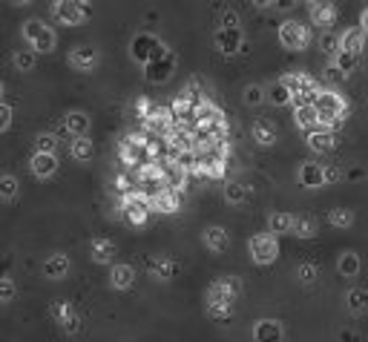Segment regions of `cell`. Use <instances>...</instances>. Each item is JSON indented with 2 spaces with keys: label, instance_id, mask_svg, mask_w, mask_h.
<instances>
[{
  "label": "cell",
  "instance_id": "6da1fadb",
  "mask_svg": "<svg viewBox=\"0 0 368 342\" xmlns=\"http://www.w3.org/2000/svg\"><path fill=\"white\" fill-rule=\"evenodd\" d=\"M239 282L233 279V276H221V279H216L210 285V290H207V311H210V317L216 319H228L233 314V302L239 297Z\"/></svg>",
  "mask_w": 368,
  "mask_h": 342
},
{
  "label": "cell",
  "instance_id": "7a4b0ae2",
  "mask_svg": "<svg viewBox=\"0 0 368 342\" xmlns=\"http://www.w3.org/2000/svg\"><path fill=\"white\" fill-rule=\"evenodd\" d=\"M314 109H316V116H319V127H337L343 118H345V112H348V104H345V98L340 92H334V89H319L314 95Z\"/></svg>",
  "mask_w": 368,
  "mask_h": 342
},
{
  "label": "cell",
  "instance_id": "3957f363",
  "mask_svg": "<svg viewBox=\"0 0 368 342\" xmlns=\"http://www.w3.org/2000/svg\"><path fill=\"white\" fill-rule=\"evenodd\" d=\"M21 35L23 41L29 43V49H35V52L46 55V52H52V49L58 46V35H55V29L50 23H43L38 18H29L21 29Z\"/></svg>",
  "mask_w": 368,
  "mask_h": 342
},
{
  "label": "cell",
  "instance_id": "277c9868",
  "mask_svg": "<svg viewBox=\"0 0 368 342\" xmlns=\"http://www.w3.org/2000/svg\"><path fill=\"white\" fill-rule=\"evenodd\" d=\"M52 18L61 26H81L92 18V3L89 0H55Z\"/></svg>",
  "mask_w": 368,
  "mask_h": 342
},
{
  "label": "cell",
  "instance_id": "5b68a950",
  "mask_svg": "<svg viewBox=\"0 0 368 342\" xmlns=\"http://www.w3.org/2000/svg\"><path fill=\"white\" fill-rule=\"evenodd\" d=\"M279 81L288 89H291V101L294 104H314V95L319 92V87H316V81L311 75H305V72H288Z\"/></svg>",
  "mask_w": 368,
  "mask_h": 342
},
{
  "label": "cell",
  "instance_id": "8992f818",
  "mask_svg": "<svg viewBox=\"0 0 368 342\" xmlns=\"http://www.w3.org/2000/svg\"><path fill=\"white\" fill-rule=\"evenodd\" d=\"M248 248H250V259L256 265H270V262H277V256H279V242H277L274 233H256V236H250Z\"/></svg>",
  "mask_w": 368,
  "mask_h": 342
},
{
  "label": "cell",
  "instance_id": "52a82bcc",
  "mask_svg": "<svg viewBox=\"0 0 368 342\" xmlns=\"http://www.w3.org/2000/svg\"><path fill=\"white\" fill-rule=\"evenodd\" d=\"M279 43L291 52H302L308 43H311V29L299 21H285L279 26Z\"/></svg>",
  "mask_w": 368,
  "mask_h": 342
},
{
  "label": "cell",
  "instance_id": "ba28073f",
  "mask_svg": "<svg viewBox=\"0 0 368 342\" xmlns=\"http://www.w3.org/2000/svg\"><path fill=\"white\" fill-rule=\"evenodd\" d=\"M121 213L130 224H144L150 219V202H147V193H124V202H121Z\"/></svg>",
  "mask_w": 368,
  "mask_h": 342
},
{
  "label": "cell",
  "instance_id": "9c48e42d",
  "mask_svg": "<svg viewBox=\"0 0 368 342\" xmlns=\"http://www.w3.org/2000/svg\"><path fill=\"white\" fill-rule=\"evenodd\" d=\"M162 49H164V43L158 41L155 35H150V32H141V35H136L133 43H130V55H133L136 63L147 67V63H150L158 52H162Z\"/></svg>",
  "mask_w": 368,
  "mask_h": 342
},
{
  "label": "cell",
  "instance_id": "30bf717a",
  "mask_svg": "<svg viewBox=\"0 0 368 342\" xmlns=\"http://www.w3.org/2000/svg\"><path fill=\"white\" fill-rule=\"evenodd\" d=\"M173 70H175V55L164 46L162 52L144 67V75H147V81H153V84H164V81L173 75Z\"/></svg>",
  "mask_w": 368,
  "mask_h": 342
},
{
  "label": "cell",
  "instance_id": "8fae6325",
  "mask_svg": "<svg viewBox=\"0 0 368 342\" xmlns=\"http://www.w3.org/2000/svg\"><path fill=\"white\" fill-rule=\"evenodd\" d=\"M50 314H52V319H55L67 334H75L78 328H81V317H78L75 305L67 302V299H55L52 308H50Z\"/></svg>",
  "mask_w": 368,
  "mask_h": 342
},
{
  "label": "cell",
  "instance_id": "7c38bea8",
  "mask_svg": "<svg viewBox=\"0 0 368 342\" xmlns=\"http://www.w3.org/2000/svg\"><path fill=\"white\" fill-rule=\"evenodd\" d=\"M98 61H101V55L92 43H78L69 52V67L78 70V72H92L95 67H98Z\"/></svg>",
  "mask_w": 368,
  "mask_h": 342
},
{
  "label": "cell",
  "instance_id": "4fadbf2b",
  "mask_svg": "<svg viewBox=\"0 0 368 342\" xmlns=\"http://www.w3.org/2000/svg\"><path fill=\"white\" fill-rule=\"evenodd\" d=\"M245 38H242V29L239 26H219L216 29V46H219V52L221 55H236L239 49H242Z\"/></svg>",
  "mask_w": 368,
  "mask_h": 342
},
{
  "label": "cell",
  "instance_id": "5bb4252c",
  "mask_svg": "<svg viewBox=\"0 0 368 342\" xmlns=\"http://www.w3.org/2000/svg\"><path fill=\"white\" fill-rule=\"evenodd\" d=\"M150 202V210H155V213H175L179 210V193H175L173 187H162L147 195Z\"/></svg>",
  "mask_w": 368,
  "mask_h": 342
},
{
  "label": "cell",
  "instance_id": "9a60e30c",
  "mask_svg": "<svg viewBox=\"0 0 368 342\" xmlns=\"http://www.w3.org/2000/svg\"><path fill=\"white\" fill-rule=\"evenodd\" d=\"M308 14H311V23L319 29H331L337 23V6H334L331 0H316V3H311Z\"/></svg>",
  "mask_w": 368,
  "mask_h": 342
},
{
  "label": "cell",
  "instance_id": "2e32d148",
  "mask_svg": "<svg viewBox=\"0 0 368 342\" xmlns=\"http://www.w3.org/2000/svg\"><path fill=\"white\" fill-rule=\"evenodd\" d=\"M202 242H204V248H207V250H213V253H225V250L230 248V233L225 231V227L213 224V227H207V231L202 233Z\"/></svg>",
  "mask_w": 368,
  "mask_h": 342
},
{
  "label": "cell",
  "instance_id": "e0dca14e",
  "mask_svg": "<svg viewBox=\"0 0 368 342\" xmlns=\"http://www.w3.org/2000/svg\"><path fill=\"white\" fill-rule=\"evenodd\" d=\"M69 270H72V262H69L67 253H52V256H46L43 276H50V279H67Z\"/></svg>",
  "mask_w": 368,
  "mask_h": 342
},
{
  "label": "cell",
  "instance_id": "ac0fdd59",
  "mask_svg": "<svg viewBox=\"0 0 368 342\" xmlns=\"http://www.w3.org/2000/svg\"><path fill=\"white\" fill-rule=\"evenodd\" d=\"M29 167L38 178H52L58 173V158H55V153H35L29 161Z\"/></svg>",
  "mask_w": 368,
  "mask_h": 342
},
{
  "label": "cell",
  "instance_id": "d6986e66",
  "mask_svg": "<svg viewBox=\"0 0 368 342\" xmlns=\"http://www.w3.org/2000/svg\"><path fill=\"white\" fill-rule=\"evenodd\" d=\"M299 184L302 187H323L325 184V170L323 164H316V161H305V164L299 167Z\"/></svg>",
  "mask_w": 368,
  "mask_h": 342
},
{
  "label": "cell",
  "instance_id": "ffe728a7",
  "mask_svg": "<svg viewBox=\"0 0 368 342\" xmlns=\"http://www.w3.org/2000/svg\"><path fill=\"white\" fill-rule=\"evenodd\" d=\"M334 144H337V138H334V133L328 127H316V129L308 133V147L314 153H331Z\"/></svg>",
  "mask_w": 368,
  "mask_h": 342
},
{
  "label": "cell",
  "instance_id": "44dd1931",
  "mask_svg": "<svg viewBox=\"0 0 368 342\" xmlns=\"http://www.w3.org/2000/svg\"><path fill=\"white\" fill-rule=\"evenodd\" d=\"M250 136H253V141L259 144V147H274V144H277V138H279L277 127L270 124V121H265V118L253 121V127H250Z\"/></svg>",
  "mask_w": 368,
  "mask_h": 342
},
{
  "label": "cell",
  "instance_id": "7402d4cb",
  "mask_svg": "<svg viewBox=\"0 0 368 342\" xmlns=\"http://www.w3.org/2000/svg\"><path fill=\"white\" fill-rule=\"evenodd\" d=\"M253 339H256V342H282V325H279L277 319H262V322H256Z\"/></svg>",
  "mask_w": 368,
  "mask_h": 342
},
{
  "label": "cell",
  "instance_id": "603a6c76",
  "mask_svg": "<svg viewBox=\"0 0 368 342\" xmlns=\"http://www.w3.org/2000/svg\"><path fill=\"white\" fill-rule=\"evenodd\" d=\"M340 49L343 52H351V55H362L365 49V32L362 29H345L340 35Z\"/></svg>",
  "mask_w": 368,
  "mask_h": 342
},
{
  "label": "cell",
  "instance_id": "cb8c5ba5",
  "mask_svg": "<svg viewBox=\"0 0 368 342\" xmlns=\"http://www.w3.org/2000/svg\"><path fill=\"white\" fill-rule=\"evenodd\" d=\"M92 262H98V265H107V262H113L116 259V242L113 239H92Z\"/></svg>",
  "mask_w": 368,
  "mask_h": 342
},
{
  "label": "cell",
  "instance_id": "d4e9b609",
  "mask_svg": "<svg viewBox=\"0 0 368 342\" xmlns=\"http://www.w3.org/2000/svg\"><path fill=\"white\" fill-rule=\"evenodd\" d=\"M294 121H296L299 129H305V133L316 129V127H319V116H316L314 104H296V109H294Z\"/></svg>",
  "mask_w": 368,
  "mask_h": 342
},
{
  "label": "cell",
  "instance_id": "484cf974",
  "mask_svg": "<svg viewBox=\"0 0 368 342\" xmlns=\"http://www.w3.org/2000/svg\"><path fill=\"white\" fill-rule=\"evenodd\" d=\"M63 127H67V133L75 138V136H87L89 133V116L87 112H67V118H63Z\"/></svg>",
  "mask_w": 368,
  "mask_h": 342
},
{
  "label": "cell",
  "instance_id": "4316f807",
  "mask_svg": "<svg viewBox=\"0 0 368 342\" xmlns=\"http://www.w3.org/2000/svg\"><path fill=\"white\" fill-rule=\"evenodd\" d=\"M133 282H136L133 265H113V270H109V285L118 288V290H127Z\"/></svg>",
  "mask_w": 368,
  "mask_h": 342
},
{
  "label": "cell",
  "instance_id": "83f0119b",
  "mask_svg": "<svg viewBox=\"0 0 368 342\" xmlns=\"http://www.w3.org/2000/svg\"><path fill=\"white\" fill-rule=\"evenodd\" d=\"M147 270H150V276H155V279H170V276L179 270V268H175L173 259L155 256V259H150V262H147Z\"/></svg>",
  "mask_w": 368,
  "mask_h": 342
},
{
  "label": "cell",
  "instance_id": "f1b7e54d",
  "mask_svg": "<svg viewBox=\"0 0 368 342\" xmlns=\"http://www.w3.org/2000/svg\"><path fill=\"white\" fill-rule=\"evenodd\" d=\"M360 63H362V55H351V52H343V49H340L337 55H334V70H340L343 75L357 72Z\"/></svg>",
  "mask_w": 368,
  "mask_h": 342
},
{
  "label": "cell",
  "instance_id": "f546056e",
  "mask_svg": "<svg viewBox=\"0 0 368 342\" xmlns=\"http://www.w3.org/2000/svg\"><path fill=\"white\" fill-rule=\"evenodd\" d=\"M69 153H72V158H75V161H89V158H92V153H95L92 138H87V136H75V138H72V144H69Z\"/></svg>",
  "mask_w": 368,
  "mask_h": 342
},
{
  "label": "cell",
  "instance_id": "4dcf8cb0",
  "mask_svg": "<svg viewBox=\"0 0 368 342\" xmlns=\"http://www.w3.org/2000/svg\"><path fill=\"white\" fill-rule=\"evenodd\" d=\"M294 219L291 213H270L268 219V227H270V233L279 236V233H294Z\"/></svg>",
  "mask_w": 368,
  "mask_h": 342
},
{
  "label": "cell",
  "instance_id": "1f68e13d",
  "mask_svg": "<svg viewBox=\"0 0 368 342\" xmlns=\"http://www.w3.org/2000/svg\"><path fill=\"white\" fill-rule=\"evenodd\" d=\"M248 199V187L242 182H228L225 184V202L228 204H242Z\"/></svg>",
  "mask_w": 368,
  "mask_h": 342
},
{
  "label": "cell",
  "instance_id": "d6a6232c",
  "mask_svg": "<svg viewBox=\"0 0 368 342\" xmlns=\"http://www.w3.org/2000/svg\"><path fill=\"white\" fill-rule=\"evenodd\" d=\"M337 268H340L343 276H357V273H360V256H357V253H351V250H345V253L340 256Z\"/></svg>",
  "mask_w": 368,
  "mask_h": 342
},
{
  "label": "cell",
  "instance_id": "836d02e7",
  "mask_svg": "<svg viewBox=\"0 0 368 342\" xmlns=\"http://www.w3.org/2000/svg\"><path fill=\"white\" fill-rule=\"evenodd\" d=\"M348 308H351V314H362L368 311V290L362 288H354L348 293Z\"/></svg>",
  "mask_w": 368,
  "mask_h": 342
},
{
  "label": "cell",
  "instance_id": "e575fe53",
  "mask_svg": "<svg viewBox=\"0 0 368 342\" xmlns=\"http://www.w3.org/2000/svg\"><path fill=\"white\" fill-rule=\"evenodd\" d=\"M294 233H296L299 239L316 236V222H314L311 216H296V219H294Z\"/></svg>",
  "mask_w": 368,
  "mask_h": 342
},
{
  "label": "cell",
  "instance_id": "d590c367",
  "mask_svg": "<svg viewBox=\"0 0 368 342\" xmlns=\"http://www.w3.org/2000/svg\"><path fill=\"white\" fill-rule=\"evenodd\" d=\"M328 222L334 227H340V231H345V227L354 224V213H351L348 207H337V210H331V213H328Z\"/></svg>",
  "mask_w": 368,
  "mask_h": 342
},
{
  "label": "cell",
  "instance_id": "8d00e7d4",
  "mask_svg": "<svg viewBox=\"0 0 368 342\" xmlns=\"http://www.w3.org/2000/svg\"><path fill=\"white\" fill-rule=\"evenodd\" d=\"M268 98H270V104L285 107V104H291V89H288V87L282 84V81H277V84L268 89Z\"/></svg>",
  "mask_w": 368,
  "mask_h": 342
},
{
  "label": "cell",
  "instance_id": "74e56055",
  "mask_svg": "<svg viewBox=\"0 0 368 342\" xmlns=\"http://www.w3.org/2000/svg\"><path fill=\"white\" fill-rule=\"evenodd\" d=\"M35 58H38V52H35V49H23V52H14L12 63H14V70L29 72L32 67H35Z\"/></svg>",
  "mask_w": 368,
  "mask_h": 342
},
{
  "label": "cell",
  "instance_id": "f35d334b",
  "mask_svg": "<svg viewBox=\"0 0 368 342\" xmlns=\"http://www.w3.org/2000/svg\"><path fill=\"white\" fill-rule=\"evenodd\" d=\"M14 195H18V178L14 175H0V199L3 202H12Z\"/></svg>",
  "mask_w": 368,
  "mask_h": 342
},
{
  "label": "cell",
  "instance_id": "ab89813d",
  "mask_svg": "<svg viewBox=\"0 0 368 342\" xmlns=\"http://www.w3.org/2000/svg\"><path fill=\"white\" fill-rule=\"evenodd\" d=\"M58 150V138L52 133H41L35 138V153H55Z\"/></svg>",
  "mask_w": 368,
  "mask_h": 342
},
{
  "label": "cell",
  "instance_id": "60d3db41",
  "mask_svg": "<svg viewBox=\"0 0 368 342\" xmlns=\"http://www.w3.org/2000/svg\"><path fill=\"white\" fill-rule=\"evenodd\" d=\"M18 288H14V279L12 276H0V302H12Z\"/></svg>",
  "mask_w": 368,
  "mask_h": 342
},
{
  "label": "cell",
  "instance_id": "b9f144b4",
  "mask_svg": "<svg viewBox=\"0 0 368 342\" xmlns=\"http://www.w3.org/2000/svg\"><path fill=\"white\" fill-rule=\"evenodd\" d=\"M319 46H323V52H328V55H337V52H340V38L334 35V32H325V35L319 38Z\"/></svg>",
  "mask_w": 368,
  "mask_h": 342
},
{
  "label": "cell",
  "instance_id": "7bdbcfd3",
  "mask_svg": "<svg viewBox=\"0 0 368 342\" xmlns=\"http://www.w3.org/2000/svg\"><path fill=\"white\" fill-rule=\"evenodd\" d=\"M262 101H265V89H262V87H256V84H250V87L245 89V104L256 107V104H262Z\"/></svg>",
  "mask_w": 368,
  "mask_h": 342
},
{
  "label": "cell",
  "instance_id": "ee69618b",
  "mask_svg": "<svg viewBox=\"0 0 368 342\" xmlns=\"http://www.w3.org/2000/svg\"><path fill=\"white\" fill-rule=\"evenodd\" d=\"M316 273H319V270H316V265H311V262H302V265L296 268V276H299L302 282H314Z\"/></svg>",
  "mask_w": 368,
  "mask_h": 342
},
{
  "label": "cell",
  "instance_id": "f6af8a7d",
  "mask_svg": "<svg viewBox=\"0 0 368 342\" xmlns=\"http://www.w3.org/2000/svg\"><path fill=\"white\" fill-rule=\"evenodd\" d=\"M9 127H12V107L0 101V133H6Z\"/></svg>",
  "mask_w": 368,
  "mask_h": 342
},
{
  "label": "cell",
  "instance_id": "bcb514c9",
  "mask_svg": "<svg viewBox=\"0 0 368 342\" xmlns=\"http://www.w3.org/2000/svg\"><path fill=\"white\" fill-rule=\"evenodd\" d=\"M133 109H136V118H147V116H150V109H153V104L147 101V98H138Z\"/></svg>",
  "mask_w": 368,
  "mask_h": 342
},
{
  "label": "cell",
  "instance_id": "7dc6e473",
  "mask_svg": "<svg viewBox=\"0 0 368 342\" xmlns=\"http://www.w3.org/2000/svg\"><path fill=\"white\" fill-rule=\"evenodd\" d=\"M323 170H325V184H337L340 178H343V170L334 167V164H331V167H323Z\"/></svg>",
  "mask_w": 368,
  "mask_h": 342
},
{
  "label": "cell",
  "instance_id": "c3c4849f",
  "mask_svg": "<svg viewBox=\"0 0 368 342\" xmlns=\"http://www.w3.org/2000/svg\"><path fill=\"white\" fill-rule=\"evenodd\" d=\"M221 26H239V14L236 12H221Z\"/></svg>",
  "mask_w": 368,
  "mask_h": 342
},
{
  "label": "cell",
  "instance_id": "681fc988",
  "mask_svg": "<svg viewBox=\"0 0 368 342\" xmlns=\"http://www.w3.org/2000/svg\"><path fill=\"white\" fill-rule=\"evenodd\" d=\"M116 184H118L121 193H130V190H133V184H130V178H127V175H118V178H116Z\"/></svg>",
  "mask_w": 368,
  "mask_h": 342
},
{
  "label": "cell",
  "instance_id": "f907efd6",
  "mask_svg": "<svg viewBox=\"0 0 368 342\" xmlns=\"http://www.w3.org/2000/svg\"><path fill=\"white\" fill-rule=\"evenodd\" d=\"M360 29L365 32V38H368V6H365L362 14H360Z\"/></svg>",
  "mask_w": 368,
  "mask_h": 342
},
{
  "label": "cell",
  "instance_id": "816d5d0a",
  "mask_svg": "<svg viewBox=\"0 0 368 342\" xmlns=\"http://www.w3.org/2000/svg\"><path fill=\"white\" fill-rule=\"evenodd\" d=\"M250 3H253L256 9H270V6L277 3V0H250Z\"/></svg>",
  "mask_w": 368,
  "mask_h": 342
},
{
  "label": "cell",
  "instance_id": "f5cc1de1",
  "mask_svg": "<svg viewBox=\"0 0 368 342\" xmlns=\"http://www.w3.org/2000/svg\"><path fill=\"white\" fill-rule=\"evenodd\" d=\"M296 3V0H277V6H282V9H291Z\"/></svg>",
  "mask_w": 368,
  "mask_h": 342
},
{
  "label": "cell",
  "instance_id": "db71d44e",
  "mask_svg": "<svg viewBox=\"0 0 368 342\" xmlns=\"http://www.w3.org/2000/svg\"><path fill=\"white\" fill-rule=\"evenodd\" d=\"M12 3H14V6H29L32 0H12Z\"/></svg>",
  "mask_w": 368,
  "mask_h": 342
},
{
  "label": "cell",
  "instance_id": "11a10c76",
  "mask_svg": "<svg viewBox=\"0 0 368 342\" xmlns=\"http://www.w3.org/2000/svg\"><path fill=\"white\" fill-rule=\"evenodd\" d=\"M0 98H3V84H0Z\"/></svg>",
  "mask_w": 368,
  "mask_h": 342
}]
</instances>
